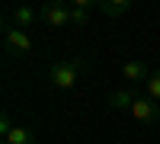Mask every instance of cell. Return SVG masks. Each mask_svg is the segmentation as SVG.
<instances>
[{"instance_id":"obj_7","label":"cell","mask_w":160,"mask_h":144,"mask_svg":"<svg viewBox=\"0 0 160 144\" xmlns=\"http://www.w3.org/2000/svg\"><path fill=\"white\" fill-rule=\"evenodd\" d=\"M135 99H138V93H131V90H112L109 96H106V102H109V109H131L135 106Z\"/></svg>"},{"instance_id":"obj_3","label":"cell","mask_w":160,"mask_h":144,"mask_svg":"<svg viewBox=\"0 0 160 144\" xmlns=\"http://www.w3.org/2000/svg\"><path fill=\"white\" fill-rule=\"evenodd\" d=\"M3 38H7V48L13 51V55H29V51H32V38L26 35V29H13V26H7Z\"/></svg>"},{"instance_id":"obj_4","label":"cell","mask_w":160,"mask_h":144,"mask_svg":"<svg viewBox=\"0 0 160 144\" xmlns=\"http://www.w3.org/2000/svg\"><path fill=\"white\" fill-rule=\"evenodd\" d=\"M128 112L135 115L138 122H157V115H160V106H157V102H154L148 93H144V96H138V99H135V106H131Z\"/></svg>"},{"instance_id":"obj_8","label":"cell","mask_w":160,"mask_h":144,"mask_svg":"<svg viewBox=\"0 0 160 144\" xmlns=\"http://www.w3.org/2000/svg\"><path fill=\"white\" fill-rule=\"evenodd\" d=\"M35 19H38V10H35V7H16V10L10 13V22H16L13 29H22V26H32Z\"/></svg>"},{"instance_id":"obj_9","label":"cell","mask_w":160,"mask_h":144,"mask_svg":"<svg viewBox=\"0 0 160 144\" xmlns=\"http://www.w3.org/2000/svg\"><path fill=\"white\" fill-rule=\"evenodd\" d=\"M3 141H7V144H35V132H32V128H26V125H16Z\"/></svg>"},{"instance_id":"obj_10","label":"cell","mask_w":160,"mask_h":144,"mask_svg":"<svg viewBox=\"0 0 160 144\" xmlns=\"http://www.w3.org/2000/svg\"><path fill=\"white\" fill-rule=\"evenodd\" d=\"M148 96H151L154 102H160V71L151 74V80H148Z\"/></svg>"},{"instance_id":"obj_1","label":"cell","mask_w":160,"mask_h":144,"mask_svg":"<svg viewBox=\"0 0 160 144\" xmlns=\"http://www.w3.org/2000/svg\"><path fill=\"white\" fill-rule=\"evenodd\" d=\"M77 71H80V61L77 58H61L51 64V71H48V83L61 90V93H71V90L77 87Z\"/></svg>"},{"instance_id":"obj_6","label":"cell","mask_w":160,"mask_h":144,"mask_svg":"<svg viewBox=\"0 0 160 144\" xmlns=\"http://www.w3.org/2000/svg\"><path fill=\"white\" fill-rule=\"evenodd\" d=\"M131 7H135L131 0H99V3H96V10L102 13V16H112V19L115 16H125Z\"/></svg>"},{"instance_id":"obj_2","label":"cell","mask_w":160,"mask_h":144,"mask_svg":"<svg viewBox=\"0 0 160 144\" xmlns=\"http://www.w3.org/2000/svg\"><path fill=\"white\" fill-rule=\"evenodd\" d=\"M38 19H42L45 26H51V29L71 26V7L61 3V0H51V3H45L42 10H38Z\"/></svg>"},{"instance_id":"obj_5","label":"cell","mask_w":160,"mask_h":144,"mask_svg":"<svg viewBox=\"0 0 160 144\" xmlns=\"http://www.w3.org/2000/svg\"><path fill=\"white\" fill-rule=\"evenodd\" d=\"M151 74L154 71H148V64H144V61H135V58H128L125 64H122V77H125V80H131V83H148L151 80Z\"/></svg>"},{"instance_id":"obj_11","label":"cell","mask_w":160,"mask_h":144,"mask_svg":"<svg viewBox=\"0 0 160 144\" xmlns=\"http://www.w3.org/2000/svg\"><path fill=\"white\" fill-rule=\"evenodd\" d=\"M13 128H16V125H13V122H10V115L3 112V115H0V135H3V138H7V135L13 132Z\"/></svg>"}]
</instances>
